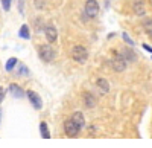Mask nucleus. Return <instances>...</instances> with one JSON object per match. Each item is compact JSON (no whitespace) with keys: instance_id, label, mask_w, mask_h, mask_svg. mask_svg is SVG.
<instances>
[{"instance_id":"obj_20","label":"nucleus","mask_w":152,"mask_h":148,"mask_svg":"<svg viewBox=\"0 0 152 148\" xmlns=\"http://www.w3.org/2000/svg\"><path fill=\"white\" fill-rule=\"evenodd\" d=\"M143 47H145V49H146V51H149V52H151V54H152V47H151V46H149V44H143Z\"/></svg>"},{"instance_id":"obj_8","label":"nucleus","mask_w":152,"mask_h":148,"mask_svg":"<svg viewBox=\"0 0 152 148\" xmlns=\"http://www.w3.org/2000/svg\"><path fill=\"white\" fill-rule=\"evenodd\" d=\"M76 125H79V128L82 130L84 127H85V119H84V115L81 113V112H75L73 115H72V118H70Z\"/></svg>"},{"instance_id":"obj_3","label":"nucleus","mask_w":152,"mask_h":148,"mask_svg":"<svg viewBox=\"0 0 152 148\" xmlns=\"http://www.w3.org/2000/svg\"><path fill=\"white\" fill-rule=\"evenodd\" d=\"M64 131H66V134L69 138H76L79 134L81 128H79V125H76L72 119H67L64 122Z\"/></svg>"},{"instance_id":"obj_2","label":"nucleus","mask_w":152,"mask_h":148,"mask_svg":"<svg viewBox=\"0 0 152 148\" xmlns=\"http://www.w3.org/2000/svg\"><path fill=\"white\" fill-rule=\"evenodd\" d=\"M38 55H40V58H41L43 61L49 63V61H52V60L55 58V51L52 49V46L43 44V46H40V49H38Z\"/></svg>"},{"instance_id":"obj_9","label":"nucleus","mask_w":152,"mask_h":148,"mask_svg":"<svg viewBox=\"0 0 152 148\" xmlns=\"http://www.w3.org/2000/svg\"><path fill=\"white\" fill-rule=\"evenodd\" d=\"M84 104H85V107H88V108H93V107H94L96 99L93 98L91 93H84Z\"/></svg>"},{"instance_id":"obj_6","label":"nucleus","mask_w":152,"mask_h":148,"mask_svg":"<svg viewBox=\"0 0 152 148\" xmlns=\"http://www.w3.org/2000/svg\"><path fill=\"white\" fill-rule=\"evenodd\" d=\"M26 95L29 98L31 104L34 105V108H37V110H41L43 108V101H41V98H40V95H38V93H35L34 90H28Z\"/></svg>"},{"instance_id":"obj_10","label":"nucleus","mask_w":152,"mask_h":148,"mask_svg":"<svg viewBox=\"0 0 152 148\" xmlns=\"http://www.w3.org/2000/svg\"><path fill=\"white\" fill-rule=\"evenodd\" d=\"M96 84H97V87L102 90L104 93H108V90H110V85H108V81L107 80H104V78H99L97 81H96Z\"/></svg>"},{"instance_id":"obj_13","label":"nucleus","mask_w":152,"mask_h":148,"mask_svg":"<svg viewBox=\"0 0 152 148\" xmlns=\"http://www.w3.org/2000/svg\"><path fill=\"white\" fill-rule=\"evenodd\" d=\"M40 131H41V136H43L44 139H49V138H50L49 130H47V124H46V122H41V124H40Z\"/></svg>"},{"instance_id":"obj_19","label":"nucleus","mask_w":152,"mask_h":148,"mask_svg":"<svg viewBox=\"0 0 152 148\" xmlns=\"http://www.w3.org/2000/svg\"><path fill=\"white\" fill-rule=\"evenodd\" d=\"M5 93H6V90H5L3 87H0V102L3 101V98H5Z\"/></svg>"},{"instance_id":"obj_12","label":"nucleus","mask_w":152,"mask_h":148,"mask_svg":"<svg viewBox=\"0 0 152 148\" xmlns=\"http://www.w3.org/2000/svg\"><path fill=\"white\" fill-rule=\"evenodd\" d=\"M20 37H21V38H24V40H28L29 37H31V31L28 28V24H23V26L20 28Z\"/></svg>"},{"instance_id":"obj_15","label":"nucleus","mask_w":152,"mask_h":148,"mask_svg":"<svg viewBox=\"0 0 152 148\" xmlns=\"http://www.w3.org/2000/svg\"><path fill=\"white\" fill-rule=\"evenodd\" d=\"M15 64H17V58L12 57V58H9V60L6 61V66H5V67H6V70H8V72H11L12 69L15 67Z\"/></svg>"},{"instance_id":"obj_4","label":"nucleus","mask_w":152,"mask_h":148,"mask_svg":"<svg viewBox=\"0 0 152 148\" xmlns=\"http://www.w3.org/2000/svg\"><path fill=\"white\" fill-rule=\"evenodd\" d=\"M85 14L90 18H94L99 14V3L96 0H87L85 2Z\"/></svg>"},{"instance_id":"obj_17","label":"nucleus","mask_w":152,"mask_h":148,"mask_svg":"<svg viewBox=\"0 0 152 148\" xmlns=\"http://www.w3.org/2000/svg\"><path fill=\"white\" fill-rule=\"evenodd\" d=\"M11 2H12V0H2V6H3L5 11H9V8H11Z\"/></svg>"},{"instance_id":"obj_5","label":"nucleus","mask_w":152,"mask_h":148,"mask_svg":"<svg viewBox=\"0 0 152 148\" xmlns=\"http://www.w3.org/2000/svg\"><path fill=\"white\" fill-rule=\"evenodd\" d=\"M113 67L116 69L117 72L125 70V67H126V60L123 58V55L114 52V57H113Z\"/></svg>"},{"instance_id":"obj_22","label":"nucleus","mask_w":152,"mask_h":148,"mask_svg":"<svg viewBox=\"0 0 152 148\" xmlns=\"http://www.w3.org/2000/svg\"><path fill=\"white\" fill-rule=\"evenodd\" d=\"M0 118H2V110H0Z\"/></svg>"},{"instance_id":"obj_16","label":"nucleus","mask_w":152,"mask_h":148,"mask_svg":"<svg viewBox=\"0 0 152 148\" xmlns=\"http://www.w3.org/2000/svg\"><path fill=\"white\" fill-rule=\"evenodd\" d=\"M143 28H145L146 34L152 37V20H145L143 21Z\"/></svg>"},{"instance_id":"obj_1","label":"nucleus","mask_w":152,"mask_h":148,"mask_svg":"<svg viewBox=\"0 0 152 148\" xmlns=\"http://www.w3.org/2000/svg\"><path fill=\"white\" fill-rule=\"evenodd\" d=\"M72 58L76 61V63H85L87 58H88V52H87V49L81 44L78 46H75L72 49Z\"/></svg>"},{"instance_id":"obj_14","label":"nucleus","mask_w":152,"mask_h":148,"mask_svg":"<svg viewBox=\"0 0 152 148\" xmlns=\"http://www.w3.org/2000/svg\"><path fill=\"white\" fill-rule=\"evenodd\" d=\"M134 11H135L137 15H143V14H145V6H143V3H142V2L135 3V5H134Z\"/></svg>"},{"instance_id":"obj_21","label":"nucleus","mask_w":152,"mask_h":148,"mask_svg":"<svg viewBox=\"0 0 152 148\" xmlns=\"http://www.w3.org/2000/svg\"><path fill=\"white\" fill-rule=\"evenodd\" d=\"M20 73H28V70H26V67H24V66L20 67Z\"/></svg>"},{"instance_id":"obj_11","label":"nucleus","mask_w":152,"mask_h":148,"mask_svg":"<svg viewBox=\"0 0 152 148\" xmlns=\"http://www.w3.org/2000/svg\"><path fill=\"white\" fill-rule=\"evenodd\" d=\"M9 90H11V93H12V95L17 96V98H21V96L24 95V93H23V90L18 87L17 84H11V85H9Z\"/></svg>"},{"instance_id":"obj_7","label":"nucleus","mask_w":152,"mask_h":148,"mask_svg":"<svg viewBox=\"0 0 152 148\" xmlns=\"http://www.w3.org/2000/svg\"><path fill=\"white\" fill-rule=\"evenodd\" d=\"M44 34H46V38L49 43H55L56 38H58V32H56V28L53 24H47L44 28Z\"/></svg>"},{"instance_id":"obj_18","label":"nucleus","mask_w":152,"mask_h":148,"mask_svg":"<svg viewBox=\"0 0 152 148\" xmlns=\"http://www.w3.org/2000/svg\"><path fill=\"white\" fill-rule=\"evenodd\" d=\"M122 37H123V40H125L126 43H128L129 46H132V44H134V41L129 38V37H128V34H126V32H123V35H122Z\"/></svg>"}]
</instances>
